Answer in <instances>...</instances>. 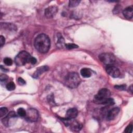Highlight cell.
Instances as JSON below:
<instances>
[{
    "instance_id": "cell-1",
    "label": "cell",
    "mask_w": 133,
    "mask_h": 133,
    "mask_svg": "<svg viewBox=\"0 0 133 133\" xmlns=\"http://www.w3.org/2000/svg\"><path fill=\"white\" fill-rule=\"evenodd\" d=\"M34 46L41 53H46L51 46V41L49 37L44 33L39 34L34 40Z\"/></svg>"
},
{
    "instance_id": "cell-2",
    "label": "cell",
    "mask_w": 133,
    "mask_h": 133,
    "mask_svg": "<svg viewBox=\"0 0 133 133\" xmlns=\"http://www.w3.org/2000/svg\"><path fill=\"white\" fill-rule=\"evenodd\" d=\"M81 83V79L79 74L76 72L69 73L65 78V83L69 88L77 87Z\"/></svg>"
},
{
    "instance_id": "cell-3",
    "label": "cell",
    "mask_w": 133,
    "mask_h": 133,
    "mask_svg": "<svg viewBox=\"0 0 133 133\" xmlns=\"http://www.w3.org/2000/svg\"><path fill=\"white\" fill-rule=\"evenodd\" d=\"M31 58V56L29 53L26 51H22L16 57L15 61L17 66H23L25 65L26 63H30Z\"/></svg>"
},
{
    "instance_id": "cell-4",
    "label": "cell",
    "mask_w": 133,
    "mask_h": 133,
    "mask_svg": "<svg viewBox=\"0 0 133 133\" xmlns=\"http://www.w3.org/2000/svg\"><path fill=\"white\" fill-rule=\"evenodd\" d=\"M110 95L111 93L108 89L102 88L99 90L97 95H95L94 102L97 104H100L104 100L110 98Z\"/></svg>"
},
{
    "instance_id": "cell-5",
    "label": "cell",
    "mask_w": 133,
    "mask_h": 133,
    "mask_svg": "<svg viewBox=\"0 0 133 133\" xmlns=\"http://www.w3.org/2000/svg\"><path fill=\"white\" fill-rule=\"evenodd\" d=\"M73 119H62V121L66 126L70 127V130L73 132H79L82 129V125L77 121H72Z\"/></svg>"
},
{
    "instance_id": "cell-6",
    "label": "cell",
    "mask_w": 133,
    "mask_h": 133,
    "mask_svg": "<svg viewBox=\"0 0 133 133\" xmlns=\"http://www.w3.org/2000/svg\"><path fill=\"white\" fill-rule=\"evenodd\" d=\"M99 60L104 64L108 65H112L115 63L116 59L115 56L110 53H103L99 56Z\"/></svg>"
},
{
    "instance_id": "cell-7",
    "label": "cell",
    "mask_w": 133,
    "mask_h": 133,
    "mask_svg": "<svg viewBox=\"0 0 133 133\" xmlns=\"http://www.w3.org/2000/svg\"><path fill=\"white\" fill-rule=\"evenodd\" d=\"M26 118L30 122H36L39 118L38 111L34 108H30L26 111Z\"/></svg>"
},
{
    "instance_id": "cell-8",
    "label": "cell",
    "mask_w": 133,
    "mask_h": 133,
    "mask_svg": "<svg viewBox=\"0 0 133 133\" xmlns=\"http://www.w3.org/2000/svg\"><path fill=\"white\" fill-rule=\"evenodd\" d=\"M106 70L109 75L114 78L119 77L120 76V71L118 68L112 66L108 65L106 68Z\"/></svg>"
},
{
    "instance_id": "cell-9",
    "label": "cell",
    "mask_w": 133,
    "mask_h": 133,
    "mask_svg": "<svg viewBox=\"0 0 133 133\" xmlns=\"http://www.w3.org/2000/svg\"><path fill=\"white\" fill-rule=\"evenodd\" d=\"M58 9L56 6H52L47 8L45 10V16L48 18H51L54 17L57 14Z\"/></svg>"
},
{
    "instance_id": "cell-10",
    "label": "cell",
    "mask_w": 133,
    "mask_h": 133,
    "mask_svg": "<svg viewBox=\"0 0 133 133\" xmlns=\"http://www.w3.org/2000/svg\"><path fill=\"white\" fill-rule=\"evenodd\" d=\"M120 109L119 108H114L110 110L107 114V119L109 121H111L114 120L116 117L118 116L119 113Z\"/></svg>"
},
{
    "instance_id": "cell-11",
    "label": "cell",
    "mask_w": 133,
    "mask_h": 133,
    "mask_svg": "<svg viewBox=\"0 0 133 133\" xmlns=\"http://www.w3.org/2000/svg\"><path fill=\"white\" fill-rule=\"evenodd\" d=\"M78 114V111L76 108L69 109L66 112V116L69 119H75Z\"/></svg>"
},
{
    "instance_id": "cell-12",
    "label": "cell",
    "mask_w": 133,
    "mask_h": 133,
    "mask_svg": "<svg viewBox=\"0 0 133 133\" xmlns=\"http://www.w3.org/2000/svg\"><path fill=\"white\" fill-rule=\"evenodd\" d=\"M124 16L128 19H131L133 16V9L132 6L126 8L123 12Z\"/></svg>"
},
{
    "instance_id": "cell-13",
    "label": "cell",
    "mask_w": 133,
    "mask_h": 133,
    "mask_svg": "<svg viewBox=\"0 0 133 133\" xmlns=\"http://www.w3.org/2000/svg\"><path fill=\"white\" fill-rule=\"evenodd\" d=\"M48 70H49V67L47 66H42L40 67V68L37 69V70L34 73L33 77L34 78H38L41 74L44 73V72L47 71Z\"/></svg>"
},
{
    "instance_id": "cell-14",
    "label": "cell",
    "mask_w": 133,
    "mask_h": 133,
    "mask_svg": "<svg viewBox=\"0 0 133 133\" xmlns=\"http://www.w3.org/2000/svg\"><path fill=\"white\" fill-rule=\"evenodd\" d=\"M81 74L84 78H89L92 76L91 70L88 68H83L81 70Z\"/></svg>"
},
{
    "instance_id": "cell-15",
    "label": "cell",
    "mask_w": 133,
    "mask_h": 133,
    "mask_svg": "<svg viewBox=\"0 0 133 133\" xmlns=\"http://www.w3.org/2000/svg\"><path fill=\"white\" fill-rule=\"evenodd\" d=\"M58 35V41H57V45L58 46H62L65 44L64 39H63V38L61 36V34H59Z\"/></svg>"
},
{
    "instance_id": "cell-16",
    "label": "cell",
    "mask_w": 133,
    "mask_h": 133,
    "mask_svg": "<svg viewBox=\"0 0 133 133\" xmlns=\"http://www.w3.org/2000/svg\"><path fill=\"white\" fill-rule=\"evenodd\" d=\"M15 84L14 82H10L7 84L6 87V89L9 91H12V90H14L15 89Z\"/></svg>"
},
{
    "instance_id": "cell-17",
    "label": "cell",
    "mask_w": 133,
    "mask_h": 133,
    "mask_svg": "<svg viewBox=\"0 0 133 133\" xmlns=\"http://www.w3.org/2000/svg\"><path fill=\"white\" fill-rule=\"evenodd\" d=\"M26 113H27L26 111L24 108H19L17 110V113L20 116L25 117L26 115Z\"/></svg>"
},
{
    "instance_id": "cell-18",
    "label": "cell",
    "mask_w": 133,
    "mask_h": 133,
    "mask_svg": "<svg viewBox=\"0 0 133 133\" xmlns=\"http://www.w3.org/2000/svg\"><path fill=\"white\" fill-rule=\"evenodd\" d=\"M80 1H77V0H72V1H69V6L71 7H76L79 4Z\"/></svg>"
},
{
    "instance_id": "cell-19",
    "label": "cell",
    "mask_w": 133,
    "mask_h": 133,
    "mask_svg": "<svg viewBox=\"0 0 133 133\" xmlns=\"http://www.w3.org/2000/svg\"><path fill=\"white\" fill-rule=\"evenodd\" d=\"M8 113V109L6 107H2L0 109V116L2 117L6 115Z\"/></svg>"
},
{
    "instance_id": "cell-20",
    "label": "cell",
    "mask_w": 133,
    "mask_h": 133,
    "mask_svg": "<svg viewBox=\"0 0 133 133\" xmlns=\"http://www.w3.org/2000/svg\"><path fill=\"white\" fill-rule=\"evenodd\" d=\"M4 62L6 65L9 66H11L13 64V60L10 59V58L6 57L4 58Z\"/></svg>"
},
{
    "instance_id": "cell-21",
    "label": "cell",
    "mask_w": 133,
    "mask_h": 133,
    "mask_svg": "<svg viewBox=\"0 0 133 133\" xmlns=\"http://www.w3.org/2000/svg\"><path fill=\"white\" fill-rule=\"evenodd\" d=\"M66 47L68 50H72L74 49H77V48H78L79 46L75 44L69 43V44H66Z\"/></svg>"
},
{
    "instance_id": "cell-22",
    "label": "cell",
    "mask_w": 133,
    "mask_h": 133,
    "mask_svg": "<svg viewBox=\"0 0 133 133\" xmlns=\"http://www.w3.org/2000/svg\"><path fill=\"white\" fill-rule=\"evenodd\" d=\"M132 131H133V125L131 124L126 127V128L124 131V132L126 133H132Z\"/></svg>"
},
{
    "instance_id": "cell-23",
    "label": "cell",
    "mask_w": 133,
    "mask_h": 133,
    "mask_svg": "<svg viewBox=\"0 0 133 133\" xmlns=\"http://www.w3.org/2000/svg\"><path fill=\"white\" fill-rule=\"evenodd\" d=\"M115 88L119 89V90H125L126 88V85H116L114 86Z\"/></svg>"
},
{
    "instance_id": "cell-24",
    "label": "cell",
    "mask_w": 133,
    "mask_h": 133,
    "mask_svg": "<svg viewBox=\"0 0 133 133\" xmlns=\"http://www.w3.org/2000/svg\"><path fill=\"white\" fill-rule=\"evenodd\" d=\"M121 10V6H119V5H117V6H116L115 8H114L113 12L114 14H117V13H119Z\"/></svg>"
},
{
    "instance_id": "cell-25",
    "label": "cell",
    "mask_w": 133,
    "mask_h": 133,
    "mask_svg": "<svg viewBox=\"0 0 133 133\" xmlns=\"http://www.w3.org/2000/svg\"><path fill=\"white\" fill-rule=\"evenodd\" d=\"M18 83L21 85H24L26 84V81L22 78H19L18 79Z\"/></svg>"
},
{
    "instance_id": "cell-26",
    "label": "cell",
    "mask_w": 133,
    "mask_h": 133,
    "mask_svg": "<svg viewBox=\"0 0 133 133\" xmlns=\"http://www.w3.org/2000/svg\"><path fill=\"white\" fill-rule=\"evenodd\" d=\"M5 39L4 38V37L2 35H1L0 36V46L1 47H2L3 45L5 44Z\"/></svg>"
},
{
    "instance_id": "cell-27",
    "label": "cell",
    "mask_w": 133,
    "mask_h": 133,
    "mask_svg": "<svg viewBox=\"0 0 133 133\" xmlns=\"http://www.w3.org/2000/svg\"><path fill=\"white\" fill-rule=\"evenodd\" d=\"M7 79H8V77L6 76L3 75V74H2L1 76V82H5L7 80Z\"/></svg>"
},
{
    "instance_id": "cell-28",
    "label": "cell",
    "mask_w": 133,
    "mask_h": 133,
    "mask_svg": "<svg viewBox=\"0 0 133 133\" xmlns=\"http://www.w3.org/2000/svg\"><path fill=\"white\" fill-rule=\"evenodd\" d=\"M36 61H37V60H36L35 58L31 57V59H30V63H31V64H32V65L35 64V63H36Z\"/></svg>"
}]
</instances>
